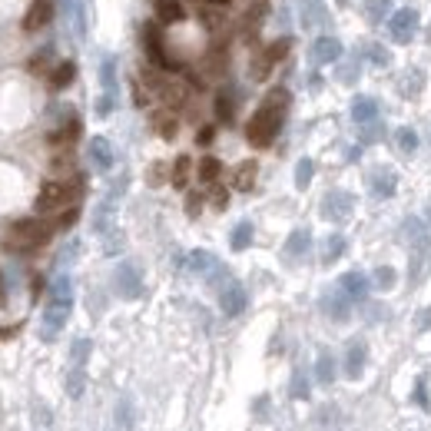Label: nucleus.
I'll use <instances>...</instances> for the list:
<instances>
[{
	"mask_svg": "<svg viewBox=\"0 0 431 431\" xmlns=\"http://www.w3.org/2000/svg\"><path fill=\"white\" fill-rule=\"evenodd\" d=\"M285 110H289V90H285V87L269 90L266 100H262L259 110L253 113V119L246 123V140H249L255 149L272 146V140H276L279 130H282Z\"/></svg>",
	"mask_w": 431,
	"mask_h": 431,
	"instance_id": "1",
	"label": "nucleus"
},
{
	"mask_svg": "<svg viewBox=\"0 0 431 431\" xmlns=\"http://www.w3.org/2000/svg\"><path fill=\"white\" fill-rule=\"evenodd\" d=\"M70 309H74V279L67 272H60L53 279V285H50V298H47L44 319H40V335L47 342H53L60 335V328L67 326Z\"/></svg>",
	"mask_w": 431,
	"mask_h": 431,
	"instance_id": "2",
	"label": "nucleus"
},
{
	"mask_svg": "<svg viewBox=\"0 0 431 431\" xmlns=\"http://www.w3.org/2000/svg\"><path fill=\"white\" fill-rule=\"evenodd\" d=\"M57 229L53 223H44V219H20V223H10L7 236H3V249L10 253H33L50 242Z\"/></svg>",
	"mask_w": 431,
	"mask_h": 431,
	"instance_id": "3",
	"label": "nucleus"
},
{
	"mask_svg": "<svg viewBox=\"0 0 431 431\" xmlns=\"http://www.w3.org/2000/svg\"><path fill=\"white\" fill-rule=\"evenodd\" d=\"M83 196V176L74 179H50L37 193V212H57V209L76 206V199Z\"/></svg>",
	"mask_w": 431,
	"mask_h": 431,
	"instance_id": "4",
	"label": "nucleus"
},
{
	"mask_svg": "<svg viewBox=\"0 0 431 431\" xmlns=\"http://www.w3.org/2000/svg\"><path fill=\"white\" fill-rule=\"evenodd\" d=\"M289 47H292V40H289V37H279V40H272V44H269L266 50H262V53L253 60V80H266V76L272 74V67H276L279 60H285Z\"/></svg>",
	"mask_w": 431,
	"mask_h": 431,
	"instance_id": "5",
	"label": "nucleus"
},
{
	"mask_svg": "<svg viewBox=\"0 0 431 431\" xmlns=\"http://www.w3.org/2000/svg\"><path fill=\"white\" fill-rule=\"evenodd\" d=\"M113 289L119 298H140L143 296V276L133 262H119L113 272Z\"/></svg>",
	"mask_w": 431,
	"mask_h": 431,
	"instance_id": "6",
	"label": "nucleus"
},
{
	"mask_svg": "<svg viewBox=\"0 0 431 431\" xmlns=\"http://www.w3.org/2000/svg\"><path fill=\"white\" fill-rule=\"evenodd\" d=\"M415 30H418V14L412 7H402V10H395L388 17V33H391L395 44H412Z\"/></svg>",
	"mask_w": 431,
	"mask_h": 431,
	"instance_id": "7",
	"label": "nucleus"
},
{
	"mask_svg": "<svg viewBox=\"0 0 431 431\" xmlns=\"http://www.w3.org/2000/svg\"><path fill=\"white\" fill-rule=\"evenodd\" d=\"M143 47H146V57L153 60V67H160V70H176V63L166 57L163 33H160L156 24H146V27H143Z\"/></svg>",
	"mask_w": 431,
	"mask_h": 431,
	"instance_id": "8",
	"label": "nucleus"
},
{
	"mask_svg": "<svg viewBox=\"0 0 431 431\" xmlns=\"http://www.w3.org/2000/svg\"><path fill=\"white\" fill-rule=\"evenodd\" d=\"M246 302H249V296H246L242 282H236V279L229 276V279L223 282V289H219V309H223V315H229V319L242 315Z\"/></svg>",
	"mask_w": 431,
	"mask_h": 431,
	"instance_id": "9",
	"label": "nucleus"
},
{
	"mask_svg": "<svg viewBox=\"0 0 431 431\" xmlns=\"http://www.w3.org/2000/svg\"><path fill=\"white\" fill-rule=\"evenodd\" d=\"M352 209H355V199L348 193H342V189H332L322 199V216H326L328 223H345L352 216Z\"/></svg>",
	"mask_w": 431,
	"mask_h": 431,
	"instance_id": "10",
	"label": "nucleus"
},
{
	"mask_svg": "<svg viewBox=\"0 0 431 431\" xmlns=\"http://www.w3.org/2000/svg\"><path fill=\"white\" fill-rule=\"evenodd\" d=\"M50 20H53V0H33L27 7V17H24V30H27V33H37V30H44Z\"/></svg>",
	"mask_w": 431,
	"mask_h": 431,
	"instance_id": "11",
	"label": "nucleus"
},
{
	"mask_svg": "<svg viewBox=\"0 0 431 431\" xmlns=\"http://www.w3.org/2000/svg\"><path fill=\"white\" fill-rule=\"evenodd\" d=\"M348 302H352V298L342 292V285H339V289H328L326 296H322V312H326L328 319H335V322H345V319L352 315Z\"/></svg>",
	"mask_w": 431,
	"mask_h": 431,
	"instance_id": "12",
	"label": "nucleus"
},
{
	"mask_svg": "<svg viewBox=\"0 0 431 431\" xmlns=\"http://www.w3.org/2000/svg\"><path fill=\"white\" fill-rule=\"evenodd\" d=\"M339 285H342V292L348 298H355V302H362V298L369 296V289H372V279L365 276V272H345L342 279H339Z\"/></svg>",
	"mask_w": 431,
	"mask_h": 431,
	"instance_id": "13",
	"label": "nucleus"
},
{
	"mask_svg": "<svg viewBox=\"0 0 431 431\" xmlns=\"http://www.w3.org/2000/svg\"><path fill=\"white\" fill-rule=\"evenodd\" d=\"M309 57H312V63H335L342 57V44L335 37H319L312 44V50H309Z\"/></svg>",
	"mask_w": 431,
	"mask_h": 431,
	"instance_id": "14",
	"label": "nucleus"
},
{
	"mask_svg": "<svg viewBox=\"0 0 431 431\" xmlns=\"http://www.w3.org/2000/svg\"><path fill=\"white\" fill-rule=\"evenodd\" d=\"M90 163L96 166L100 173L113 169V146L106 143L103 136H93V140H90Z\"/></svg>",
	"mask_w": 431,
	"mask_h": 431,
	"instance_id": "15",
	"label": "nucleus"
},
{
	"mask_svg": "<svg viewBox=\"0 0 431 431\" xmlns=\"http://www.w3.org/2000/svg\"><path fill=\"white\" fill-rule=\"evenodd\" d=\"M352 119H355L358 126H369L378 119V103H375L372 96H355L352 100Z\"/></svg>",
	"mask_w": 431,
	"mask_h": 431,
	"instance_id": "16",
	"label": "nucleus"
},
{
	"mask_svg": "<svg viewBox=\"0 0 431 431\" xmlns=\"http://www.w3.org/2000/svg\"><path fill=\"white\" fill-rule=\"evenodd\" d=\"M76 140H80V119L76 117H70L67 119V123H60L57 130H53V133H50V143H53V146H74Z\"/></svg>",
	"mask_w": 431,
	"mask_h": 431,
	"instance_id": "17",
	"label": "nucleus"
},
{
	"mask_svg": "<svg viewBox=\"0 0 431 431\" xmlns=\"http://www.w3.org/2000/svg\"><path fill=\"white\" fill-rule=\"evenodd\" d=\"M365 355H369V348H365L362 339H355V342L348 345V355H345V375H348V378H358V375H362Z\"/></svg>",
	"mask_w": 431,
	"mask_h": 431,
	"instance_id": "18",
	"label": "nucleus"
},
{
	"mask_svg": "<svg viewBox=\"0 0 431 431\" xmlns=\"http://www.w3.org/2000/svg\"><path fill=\"white\" fill-rule=\"evenodd\" d=\"M309 246H312V233L309 229H296L292 236L285 239V259H302V255L309 253Z\"/></svg>",
	"mask_w": 431,
	"mask_h": 431,
	"instance_id": "19",
	"label": "nucleus"
},
{
	"mask_svg": "<svg viewBox=\"0 0 431 431\" xmlns=\"http://www.w3.org/2000/svg\"><path fill=\"white\" fill-rule=\"evenodd\" d=\"M76 76V63L74 60H60V63H53V70H50V87L53 90H67L70 83H74Z\"/></svg>",
	"mask_w": 431,
	"mask_h": 431,
	"instance_id": "20",
	"label": "nucleus"
},
{
	"mask_svg": "<svg viewBox=\"0 0 431 431\" xmlns=\"http://www.w3.org/2000/svg\"><path fill=\"white\" fill-rule=\"evenodd\" d=\"M255 173H259V166L255 160H246V163L236 166V173H233V186H236L239 193H249L255 186Z\"/></svg>",
	"mask_w": 431,
	"mask_h": 431,
	"instance_id": "21",
	"label": "nucleus"
},
{
	"mask_svg": "<svg viewBox=\"0 0 431 431\" xmlns=\"http://www.w3.org/2000/svg\"><path fill=\"white\" fill-rule=\"evenodd\" d=\"M398 189V176L391 173V169H375L372 176V193L378 196V199H388V196Z\"/></svg>",
	"mask_w": 431,
	"mask_h": 431,
	"instance_id": "22",
	"label": "nucleus"
},
{
	"mask_svg": "<svg viewBox=\"0 0 431 431\" xmlns=\"http://www.w3.org/2000/svg\"><path fill=\"white\" fill-rule=\"evenodd\" d=\"M153 130L163 136V140H176V133H179V119L169 113V110H160L156 117H153Z\"/></svg>",
	"mask_w": 431,
	"mask_h": 431,
	"instance_id": "23",
	"label": "nucleus"
},
{
	"mask_svg": "<svg viewBox=\"0 0 431 431\" xmlns=\"http://www.w3.org/2000/svg\"><path fill=\"white\" fill-rule=\"evenodd\" d=\"M189 173H193V160H189V156H176L173 173H169V183H173L176 189H186V186H189Z\"/></svg>",
	"mask_w": 431,
	"mask_h": 431,
	"instance_id": "24",
	"label": "nucleus"
},
{
	"mask_svg": "<svg viewBox=\"0 0 431 431\" xmlns=\"http://www.w3.org/2000/svg\"><path fill=\"white\" fill-rule=\"evenodd\" d=\"M100 80H103V96H113V100H117V60L113 57H103Z\"/></svg>",
	"mask_w": 431,
	"mask_h": 431,
	"instance_id": "25",
	"label": "nucleus"
},
{
	"mask_svg": "<svg viewBox=\"0 0 431 431\" xmlns=\"http://www.w3.org/2000/svg\"><path fill=\"white\" fill-rule=\"evenodd\" d=\"M249 242H253V223H249V219H242V223L233 229L229 246H233V253H242V249H249Z\"/></svg>",
	"mask_w": 431,
	"mask_h": 431,
	"instance_id": "26",
	"label": "nucleus"
},
{
	"mask_svg": "<svg viewBox=\"0 0 431 431\" xmlns=\"http://www.w3.org/2000/svg\"><path fill=\"white\" fill-rule=\"evenodd\" d=\"M315 378H319L322 385H332V378H335V358H332V352H319V362H315Z\"/></svg>",
	"mask_w": 431,
	"mask_h": 431,
	"instance_id": "27",
	"label": "nucleus"
},
{
	"mask_svg": "<svg viewBox=\"0 0 431 431\" xmlns=\"http://www.w3.org/2000/svg\"><path fill=\"white\" fill-rule=\"evenodd\" d=\"M219 173H223V163H219L216 156H203V160H199V179H203V183H209V186L219 183Z\"/></svg>",
	"mask_w": 431,
	"mask_h": 431,
	"instance_id": "28",
	"label": "nucleus"
},
{
	"mask_svg": "<svg viewBox=\"0 0 431 431\" xmlns=\"http://www.w3.org/2000/svg\"><path fill=\"white\" fill-rule=\"evenodd\" d=\"M216 117L223 119V123H233V117H236V100H233L229 90H223V93L216 96Z\"/></svg>",
	"mask_w": 431,
	"mask_h": 431,
	"instance_id": "29",
	"label": "nucleus"
},
{
	"mask_svg": "<svg viewBox=\"0 0 431 431\" xmlns=\"http://www.w3.org/2000/svg\"><path fill=\"white\" fill-rule=\"evenodd\" d=\"M83 388H87V372L74 365L70 375H67V395H70V398H80V395H83Z\"/></svg>",
	"mask_w": 431,
	"mask_h": 431,
	"instance_id": "30",
	"label": "nucleus"
},
{
	"mask_svg": "<svg viewBox=\"0 0 431 431\" xmlns=\"http://www.w3.org/2000/svg\"><path fill=\"white\" fill-rule=\"evenodd\" d=\"M342 253H345V236L332 233V236L326 239V249H322V262H335Z\"/></svg>",
	"mask_w": 431,
	"mask_h": 431,
	"instance_id": "31",
	"label": "nucleus"
},
{
	"mask_svg": "<svg viewBox=\"0 0 431 431\" xmlns=\"http://www.w3.org/2000/svg\"><path fill=\"white\" fill-rule=\"evenodd\" d=\"M388 10H391V0H365V14L372 24H382Z\"/></svg>",
	"mask_w": 431,
	"mask_h": 431,
	"instance_id": "32",
	"label": "nucleus"
},
{
	"mask_svg": "<svg viewBox=\"0 0 431 431\" xmlns=\"http://www.w3.org/2000/svg\"><path fill=\"white\" fill-rule=\"evenodd\" d=\"M395 143H398L402 153H415V149H418V133L412 130V126H402V130L395 133Z\"/></svg>",
	"mask_w": 431,
	"mask_h": 431,
	"instance_id": "33",
	"label": "nucleus"
},
{
	"mask_svg": "<svg viewBox=\"0 0 431 431\" xmlns=\"http://www.w3.org/2000/svg\"><path fill=\"white\" fill-rule=\"evenodd\" d=\"M90 348H93V345H90V339H76V342H74V348H70V362H74L76 369H83V365H87Z\"/></svg>",
	"mask_w": 431,
	"mask_h": 431,
	"instance_id": "34",
	"label": "nucleus"
},
{
	"mask_svg": "<svg viewBox=\"0 0 431 431\" xmlns=\"http://www.w3.org/2000/svg\"><path fill=\"white\" fill-rule=\"evenodd\" d=\"M312 173H315V163H312V160H298V166H296V186H298V189H309Z\"/></svg>",
	"mask_w": 431,
	"mask_h": 431,
	"instance_id": "35",
	"label": "nucleus"
},
{
	"mask_svg": "<svg viewBox=\"0 0 431 431\" xmlns=\"http://www.w3.org/2000/svg\"><path fill=\"white\" fill-rule=\"evenodd\" d=\"M395 279H398V276H395V269L391 266H378L375 269V276H372V285L375 289H391Z\"/></svg>",
	"mask_w": 431,
	"mask_h": 431,
	"instance_id": "36",
	"label": "nucleus"
},
{
	"mask_svg": "<svg viewBox=\"0 0 431 431\" xmlns=\"http://www.w3.org/2000/svg\"><path fill=\"white\" fill-rule=\"evenodd\" d=\"M289 391H292V398H309V378H305L302 369L292 372V388H289Z\"/></svg>",
	"mask_w": 431,
	"mask_h": 431,
	"instance_id": "37",
	"label": "nucleus"
},
{
	"mask_svg": "<svg viewBox=\"0 0 431 431\" xmlns=\"http://www.w3.org/2000/svg\"><path fill=\"white\" fill-rule=\"evenodd\" d=\"M50 63V50H44V53H37V57H30V63H27V70L33 76H44V74H50L53 67H47Z\"/></svg>",
	"mask_w": 431,
	"mask_h": 431,
	"instance_id": "38",
	"label": "nucleus"
},
{
	"mask_svg": "<svg viewBox=\"0 0 431 431\" xmlns=\"http://www.w3.org/2000/svg\"><path fill=\"white\" fill-rule=\"evenodd\" d=\"M76 219H80V209H76V206H67V212H60V216H57L53 229H57V233H63V229H70Z\"/></svg>",
	"mask_w": 431,
	"mask_h": 431,
	"instance_id": "39",
	"label": "nucleus"
},
{
	"mask_svg": "<svg viewBox=\"0 0 431 431\" xmlns=\"http://www.w3.org/2000/svg\"><path fill=\"white\" fill-rule=\"evenodd\" d=\"M117 418H119V425H123L126 431L133 428V402H130V398H123V402H119Z\"/></svg>",
	"mask_w": 431,
	"mask_h": 431,
	"instance_id": "40",
	"label": "nucleus"
},
{
	"mask_svg": "<svg viewBox=\"0 0 431 431\" xmlns=\"http://www.w3.org/2000/svg\"><path fill=\"white\" fill-rule=\"evenodd\" d=\"M209 199H212V206L216 209H226V203H229V189L219 186V183H212V196H209Z\"/></svg>",
	"mask_w": 431,
	"mask_h": 431,
	"instance_id": "41",
	"label": "nucleus"
},
{
	"mask_svg": "<svg viewBox=\"0 0 431 431\" xmlns=\"http://www.w3.org/2000/svg\"><path fill=\"white\" fill-rule=\"evenodd\" d=\"M166 183V163H153L149 166V186H163Z\"/></svg>",
	"mask_w": 431,
	"mask_h": 431,
	"instance_id": "42",
	"label": "nucleus"
},
{
	"mask_svg": "<svg viewBox=\"0 0 431 431\" xmlns=\"http://www.w3.org/2000/svg\"><path fill=\"white\" fill-rule=\"evenodd\" d=\"M203 199H206L203 193H189V196H186V212H189V216H199V209H203Z\"/></svg>",
	"mask_w": 431,
	"mask_h": 431,
	"instance_id": "43",
	"label": "nucleus"
},
{
	"mask_svg": "<svg viewBox=\"0 0 431 431\" xmlns=\"http://www.w3.org/2000/svg\"><path fill=\"white\" fill-rule=\"evenodd\" d=\"M415 402L428 412L431 408V402H428V388H425V378H418V385H415Z\"/></svg>",
	"mask_w": 431,
	"mask_h": 431,
	"instance_id": "44",
	"label": "nucleus"
},
{
	"mask_svg": "<svg viewBox=\"0 0 431 431\" xmlns=\"http://www.w3.org/2000/svg\"><path fill=\"white\" fill-rule=\"evenodd\" d=\"M266 10H269V3H266V0H255L253 7H249V20H253V24H259V20L266 17Z\"/></svg>",
	"mask_w": 431,
	"mask_h": 431,
	"instance_id": "45",
	"label": "nucleus"
},
{
	"mask_svg": "<svg viewBox=\"0 0 431 431\" xmlns=\"http://www.w3.org/2000/svg\"><path fill=\"white\" fill-rule=\"evenodd\" d=\"M365 53H369V57H372L378 67H388V60H391L385 50H382V47H365Z\"/></svg>",
	"mask_w": 431,
	"mask_h": 431,
	"instance_id": "46",
	"label": "nucleus"
},
{
	"mask_svg": "<svg viewBox=\"0 0 431 431\" xmlns=\"http://www.w3.org/2000/svg\"><path fill=\"white\" fill-rule=\"evenodd\" d=\"M53 169H74V156H70V153H60L57 160H53Z\"/></svg>",
	"mask_w": 431,
	"mask_h": 431,
	"instance_id": "47",
	"label": "nucleus"
},
{
	"mask_svg": "<svg viewBox=\"0 0 431 431\" xmlns=\"http://www.w3.org/2000/svg\"><path fill=\"white\" fill-rule=\"evenodd\" d=\"M76 249H80V246H76V242H70V246L60 253V266H70V262H74V255H76Z\"/></svg>",
	"mask_w": 431,
	"mask_h": 431,
	"instance_id": "48",
	"label": "nucleus"
},
{
	"mask_svg": "<svg viewBox=\"0 0 431 431\" xmlns=\"http://www.w3.org/2000/svg\"><path fill=\"white\" fill-rule=\"evenodd\" d=\"M212 136H216V130H212V126H203L199 136H196V143H199V146H209V143H212Z\"/></svg>",
	"mask_w": 431,
	"mask_h": 431,
	"instance_id": "49",
	"label": "nucleus"
},
{
	"mask_svg": "<svg viewBox=\"0 0 431 431\" xmlns=\"http://www.w3.org/2000/svg\"><path fill=\"white\" fill-rule=\"evenodd\" d=\"M110 110H113V96H100V103H96V113H100V117H106Z\"/></svg>",
	"mask_w": 431,
	"mask_h": 431,
	"instance_id": "50",
	"label": "nucleus"
},
{
	"mask_svg": "<svg viewBox=\"0 0 431 431\" xmlns=\"http://www.w3.org/2000/svg\"><path fill=\"white\" fill-rule=\"evenodd\" d=\"M40 292H44V279H40V276H37V279H33V298L40 296Z\"/></svg>",
	"mask_w": 431,
	"mask_h": 431,
	"instance_id": "51",
	"label": "nucleus"
},
{
	"mask_svg": "<svg viewBox=\"0 0 431 431\" xmlns=\"http://www.w3.org/2000/svg\"><path fill=\"white\" fill-rule=\"evenodd\" d=\"M209 3H216V7H226V3H229V0H209Z\"/></svg>",
	"mask_w": 431,
	"mask_h": 431,
	"instance_id": "52",
	"label": "nucleus"
},
{
	"mask_svg": "<svg viewBox=\"0 0 431 431\" xmlns=\"http://www.w3.org/2000/svg\"><path fill=\"white\" fill-rule=\"evenodd\" d=\"M0 302H3V279H0Z\"/></svg>",
	"mask_w": 431,
	"mask_h": 431,
	"instance_id": "53",
	"label": "nucleus"
}]
</instances>
